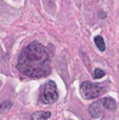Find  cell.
Returning <instances> with one entry per match:
<instances>
[{"label": "cell", "instance_id": "5b68a950", "mask_svg": "<svg viewBox=\"0 0 119 120\" xmlns=\"http://www.w3.org/2000/svg\"><path fill=\"white\" fill-rule=\"evenodd\" d=\"M89 113L92 117L94 118H98L101 116V109H100V104L99 102H95V103L91 104L89 108Z\"/></svg>", "mask_w": 119, "mask_h": 120}, {"label": "cell", "instance_id": "52a82bcc", "mask_svg": "<svg viewBox=\"0 0 119 120\" xmlns=\"http://www.w3.org/2000/svg\"><path fill=\"white\" fill-rule=\"evenodd\" d=\"M94 42H95V44H96V46L98 48V50H100L101 52H103V51L105 50L104 40H103V38L101 37V36H96V37L94 38Z\"/></svg>", "mask_w": 119, "mask_h": 120}, {"label": "cell", "instance_id": "277c9868", "mask_svg": "<svg viewBox=\"0 0 119 120\" xmlns=\"http://www.w3.org/2000/svg\"><path fill=\"white\" fill-rule=\"evenodd\" d=\"M100 103L103 105V108H105L107 110L110 111H115L116 110V101L113 99V98H110V97H105L102 98L100 100Z\"/></svg>", "mask_w": 119, "mask_h": 120}, {"label": "cell", "instance_id": "6da1fadb", "mask_svg": "<svg viewBox=\"0 0 119 120\" xmlns=\"http://www.w3.org/2000/svg\"><path fill=\"white\" fill-rule=\"evenodd\" d=\"M19 72L30 78L46 77L51 73V59L45 48L37 41L31 42L20 53L17 62Z\"/></svg>", "mask_w": 119, "mask_h": 120}, {"label": "cell", "instance_id": "8992f818", "mask_svg": "<svg viewBox=\"0 0 119 120\" xmlns=\"http://www.w3.org/2000/svg\"><path fill=\"white\" fill-rule=\"evenodd\" d=\"M51 117L50 112H44V111H39V112H35L32 114L31 120H46Z\"/></svg>", "mask_w": 119, "mask_h": 120}, {"label": "cell", "instance_id": "9c48e42d", "mask_svg": "<svg viewBox=\"0 0 119 120\" xmlns=\"http://www.w3.org/2000/svg\"><path fill=\"white\" fill-rule=\"evenodd\" d=\"M104 74H105V73L103 72L102 70H100V68H95V71H94V78L95 79H100V78H102V77L104 76Z\"/></svg>", "mask_w": 119, "mask_h": 120}, {"label": "cell", "instance_id": "ba28073f", "mask_svg": "<svg viewBox=\"0 0 119 120\" xmlns=\"http://www.w3.org/2000/svg\"><path fill=\"white\" fill-rule=\"evenodd\" d=\"M12 105H13V103L11 101H4L2 103H0V113L7 111Z\"/></svg>", "mask_w": 119, "mask_h": 120}, {"label": "cell", "instance_id": "3957f363", "mask_svg": "<svg viewBox=\"0 0 119 120\" xmlns=\"http://www.w3.org/2000/svg\"><path fill=\"white\" fill-rule=\"evenodd\" d=\"M58 99V92H57V85L54 81H48L44 84L41 90L40 95V101L42 103L51 104Z\"/></svg>", "mask_w": 119, "mask_h": 120}, {"label": "cell", "instance_id": "7a4b0ae2", "mask_svg": "<svg viewBox=\"0 0 119 120\" xmlns=\"http://www.w3.org/2000/svg\"><path fill=\"white\" fill-rule=\"evenodd\" d=\"M80 93L86 99H95L104 93V86L99 83L84 81L80 85Z\"/></svg>", "mask_w": 119, "mask_h": 120}]
</instances>
